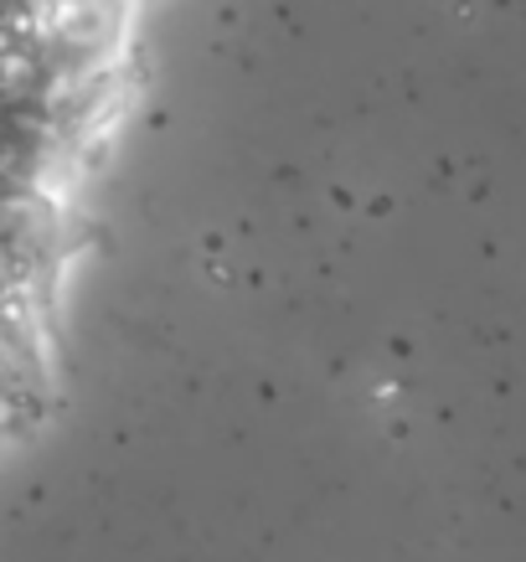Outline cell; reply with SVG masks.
<instances>
[{
    "instance_id": "cell-1",
    "label": "cell",
    "mask_w": 526,
    "mask_h": 562,
    "mask_svg": "<svg viewBox=\"0 0 526 562\" xmlns=\"http://www.w3.org/2000/svg\"><path fill=\"white\" fill-rule=\"evenodd\" d=\"M57 32L72 47H103L114 36V0H78L57 16Z\"/></svg>"
},
{
    "instance_id": "cell-2",
    "label": "cell",
    "mask_w": 526,
    "mask_h": 562,
    "mask_svg": "<svg viewBox=\"0 0 526 562\" xmlns=\"http://www.w3.org/2000/svg\"><path fill=\"white\" fill-rule=\"evenodd\" d=\"M32 83V63L21 52H0V93H26Z\"/></svg>"
}]
</instances>
